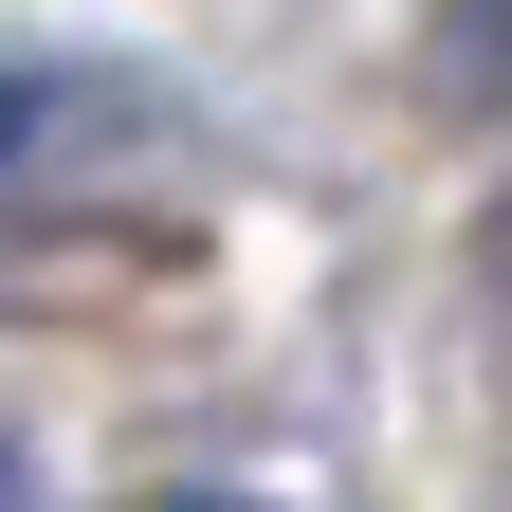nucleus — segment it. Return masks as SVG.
I'll return each mask as SVG.
<instances>
[{
    "instance_id": "f257e3e1",
    "label": "nucleus",
    "mask_w": 512,
    "mask_h": 512,
    "mask_svg": "<svg viewBox=\"0 0 512 512\" xmlns=\"http://www.w3.org/2000/svg\"><path fill=\"white\" fill-rule=\"evenodd\" d=\"M37 147V74H0V165H19Z\"/></svg>"
},
{
    "instance_id": "f03ea898",
    "label": "nucleus",
    "mask_w": 512,
    "mask_h": 512,
    "mask_svg": "<svg viewBox=\"0 0 512 512\" xmlns=\"http://www.w3.org/2000/svg\"><path fill=\"white\" fill-rule=\"evenodd\" d=\"M0 512H19V439H0Z\"/></svg>"
},
{
    "instance_id": "7ed1b4c3",
    "label": "nucleus",
    "mask_w": 512,
    "mask_h": 512,
    "mask_svg": "<svg viewBox=\"0 0 512 512\" xmlns=\"http://www.w3.org/2000/svg\"><path fill=\"white\" fill-rule=\"evenodd\" d=\"M494 275H512V202H494Z\"/></svg>"
},
{
    "instance_id": "20e7f679",
    "label": "nucleus",
    "mask_w": 512,
    "mask_h": 512,
    "mask_svg": "<svg viewBox=\"0 0 512 512\" xmlns=\"http://www.w3.org/2000/svg\"><path fill=\"white\" fill-rule=\"evenodd\" d=\"M202 512H238V494H202Z\"/></svg>"
}]
</instances>
